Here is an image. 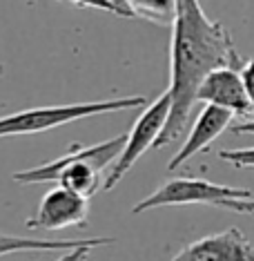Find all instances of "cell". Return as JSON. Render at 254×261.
Here are the masks:
<instances>
[{"label":"cell","mask_w":254,"mask_h":261,"mask_svg":"<svg viewBox=\"0 0 254 261\" xmlns=\"http://www.w3.org/2000/svg\"><path fill=\"white\" fill-rule=\"evenodd\" d=\"M234 134H254V116L252 118H245V121L241 123H234V125H230Z\"/></svg>","instance_id":"e0dca14e"},{"label":"cell","mask_w":254,"mask_h":261,"mask_svg":"<svg viewBox=\"0 0 254 261\" xmlns=\"http://www.w3.org/2000/svg\"><path fill=\"white\" fill-rule=\"evenodd\" d=\"M218 159L234 168H254V147H239V150H221Z\"/></svg>","instance_id":"7c38bea8"},{"label":"cell","mask_w":254,"mask_h":261,"mask_svg":"<svg viewBox=\"0 0 254 261\" xmlns=\"http://www.w3.org/2000/svg\"><path fill=\"white\" fill-rule=\"evenodd\" d=\"M234 116L228 110L216 108V105H205L199 112L196 121L192 123L190 132H187L185 141L181 143L179 152L172 156V161L167 163V170H179L183 163H187L192 156L205 152L214 141L221 136L225 129H230Z\"/></svg>","instance_id":"9c48e42d"},{"label":"cell","mask_w":254,"mask_h":261,"mask_svg":"<svg viewBox=\"0 0 254 261\" xmlns=\"http://www.w3.org/2000/svg\"><path fill=\"white\" fill-rule=\"evenodd\" d=\"M176 11L170 40V116L154 147L174 143L185 132L205 76L218 67H241L230 32L212 20L199 0H174Z\"/></svg>","instance_id":"6da1fadb"},{"label":"cell","mask_w":254,"mask_h":261,"mask_svg":"<svg viewBox=\"0 0 254 261\" xmlns=\"http://www.w3.org/2000/svg\"><path fill=\"white\" fill-rule=\"evenodd\" d=\"M172 261H254V246L239 228H228L187 243Z\"/></svg>","instance_id":"52a82bcc"},{"label":"cell","mask_w":254,"mask_h":261,"mask_svg":"<svg viewBox=\"0 0 254 261\" xmlns=\"http://www.w3.org/2000/svg\"><path fill=\"white\" fill-rule=\"evenodd\" d=\"M127 7L134 16H145L158 25H172L176 3L174 0H127Z\"/></svg>","instance_id":"8fae6325"},{"label":"cell","mask_w":254,"mask_h":261,"mask_svg":"<svg viewBox=\"0 0 254 261\" xmlns=\"http://www.w3.org/2000/svg\"><path fill=\"white\" fill-rule=\"evenodd\" d=\"M111 3H114V5H116V7H118V9H121V11H123V14H125V18H136V16H134V14H132V9H129V7H127V0H111Z\"/></svg>","instance_id":"ac0fdd59"},{"label":"cell","mask_w":254,"mask_h":261,"mask_svg":"<svg viewBox=\"0 0 254 261\" xmlns=\"http://www.w3.org/2000/svg\"><path fill=\"white\" fill-rule=\"evenodd\" d=\"M218 207H225L232 212H241V215H254V197L252 199H225Z\"/></svg>","instance_id":"9a60e30c"},{"label":"cell","mask_w":254,"mask_h":261,"mask_svg":"<svg viewBox=\"0 0 254 261\" xmlns=\"http://www.w3.org/2000/svg\"><path fill=\"white\" fill-rule=\"evenodd\" d=\"M125 139L127 134H118L114 139L103 141V143L96 145L72 143L67 154H63L56 161L14 172L11 176H14L16 183H25V186L58 183V186L90 199L98 190H103V176L109 165L116 161V156L121 154Z\"/></svg>","instance_id":"7a4b0ae2"},{"label":"cell","mask_w":254,"mask_h":261,"mask_svg":"<svg viewBox=\"0 0 254 261\" xmlns=\"http://www.w3.org/2000/svg\"><path fill=\"white\" fill-rule=\"evenodd\" d=\"M239 74H241V81H243L247 100H250V105H252V116H254V56L250 58V61H245L243 65H241Z\"/></svg>","instance_id":"5bb4252c"},{"label":"cell","mask_w":254,"mask_h":261,"mask_svg":"<svg viewBox=\"0 0 254 261\" xmlns=\"http://www.w3.org/2000/svg\"><path fill=\"white\" fill-rule=\"evenodd\" d=\"M92 250H96V246H78V248H74V250H67L56 261H87L92 257Z\"/></svg>","instance_id":"2e32d148"},{"label":"cell","mask_w":254,"mask_h":261,"mask_svg":"<svg viewBox=\"0 0 254 261\" xmlns=\"http://www.w3.org/2000/svg\"><path fill=\"white\" fill-rule=\"evenodd\" d=\"M196 100L205 105H216V108L228 110L236 118H245L252 114V105L247 100L243 81L236 67H218L205 76L201 83Z\"/></svg>","instance_id":"ba28073f"},{"label":"cell","mask_w":254,"mask_h":261,"mask_svg":"<svg viewBox=\"0 0 254 261\" xmlns=\"http://www.w3.org/2000/svg\"><path fill=\"white\" fill-rule=\"evenodd\" d=\"M109 237H76V239H47V237H18L0 232V257L14 252H51V250H74L78 246H109Z\"/></svg>","instance_id":"30bf717a"},{"label":"cell","mask_w":254,"mask_h":261,"mask_svg":"<svg viewBox=\"0 0 254 261\" xmlns=\"http://www.w3.org/2000/svg\"><path fill=\"white\" fill-rule=\"evenodd\" d=\"M252 190L232 188L223 183H212L208 179H196V176H176V179L165 181L161 188L140 199L132 207V215H143V212L156 210V207L170 205H216L225 199H252Z\"/></svg>","instance_id":"277c9868"},{"label":"cell","mask_w":254,"mask_h":261,"mask_svg":"<svg viewBox=\"0 0 254 261\" xmlns=\"http://www.w3.org/2000/svg\"><path fill=\"white\" fill-rule=\"evenodd\" d=\"M143 105H145V96L134 94V96L90 100V103L45 105V108L20 110V112H14V114L0 116V139L40 134V132H47V129L80 121V118L100 116V114H109V112H121V110H132V108H143Z\"/></svg>","instance_id":"3957f363"},{"label":"cell","mask_w":254,"mask_h":261,"mask_svg":"<svg viewBox=\"0 0 254 261\" xmlns=\"http://www.w3.org/2000/svg\"><path fill=\"white\" fill-rule=\"evenodd\" d=\"M167 116H170V94L165 92L154 103L147 105L143 110V114L136 118L132 132H129L125 139V145H123L121 154H118L116 161L105 172L103 190H114L118 183L123 181V176L134 168V163H136L150 147L156 145L158 136H161L165 123H167Z\"/></svg>","instance_id":"5b68a950"},{"label":"cell","mask_w":254,"mask_h":261,"mask_svg":"<svg viewBox=\"0 0 254 261\" xmlns=\"http://www.w3.org/2000/svg\"><path fill=\"white\" fill-rule=\"evenodd\" d=\"M63 3H69L74 7H85V9H100V11H109V14H116L121 18H125L121 9L116 7L111 0H63Z\"/></svg>","instance_id":"4fadbf2b"},{"label":"cell","mask_w":254,"mask_h":261,"mask_svg":"<svg viewBox=\"0 0 254 261\" xmlns=\"http://www.w3.org/2000/svg\"><path fill=\"white\" fill-rule=\"evenodd\" d=\"M87 221H90V199L56 186L45 192L36 212L27 219L25 225L27 230L56 232L65 228H85Z\"/></svg>","instance_id":"8992f818"}]
</instances>
